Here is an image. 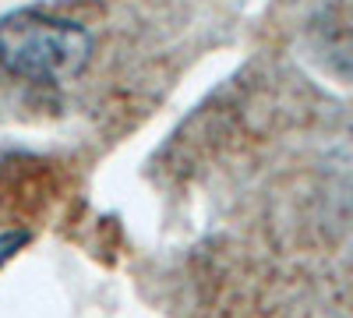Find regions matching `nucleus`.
I'll return each mask as SVG.
<instances>
[{
  "mask_svg": "<svg viewBox=\"0 0 353 318\" xmlns=\"http://www.w3.org/2000/svg\"><path fill=\"white\" fill-rule=\"evenodd\" d=\"M92 53L81 25L21 11L0 21V64L28 81H64L78 74Z\"/></svg>",
  "mask_w": 353,
  "mask_h": 318,
  "instance_id": "nucleus-1",
  "label": "nucleus"
},
{
  "mask_svg": "<svg viewBox=\"0 0 353 318\" xmlns=\"http://www.w3.org/2000/svg\"><path fill=\"white\" fill-rule=\"evenodd\" d=\"M28 241V234H21V230H8V234H0V266L11 262L14 251Z\"/></svg>",
  "mask_w": 353,
  "mask_h": 318,
  "instance_id": "nucleus-2",
  "label": "nucleus"
}]
</instances>
